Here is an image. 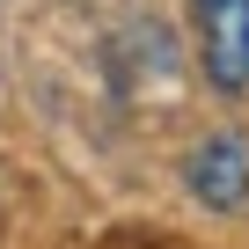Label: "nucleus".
Returning a JSON list of instances; mask_svg holds the SVG:
<instances>
[{
    "label": "nucleus",
    "instance_id": "nucleus-2",
    "mask_svg": "<svg viewBox=\"0 0 249 249\" xmlns=\"http://www.w3.org/2000/svg\"><path fill=\"white\" fill-rule=\"evenodd\" d=\"M183 183H191L205 205L234 213V205L249 198V154H242V140H205V147L183 161Z\"/></svg>",
    "mask_w": 249,
    "mask_h": 249
},
{
    "label": "nucleus",
    "instance_id": "nucleus-1",
    "mask_svg": "<svg viewBox=\"0 0 249 249\" xmlns=\"http://www.w3.org/2000/svg\"><path fill=\"white\" fill-rule=\"evenodd\" d=\"M198 22V52H205V81L220 95L249 88V0H191Z\"/></svg>",
    "mask_w": 249,
    "mask_h": 249
}]
</instances>
